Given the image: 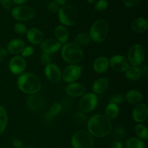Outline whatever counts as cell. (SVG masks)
Segmentation results:
<instances>
[{
    "label": "cell",
    "mask_w": 148,
    "mask_h": 148,
    "mask_svg": "<svg viewBox=\"0 0 148 148\" xmlns=\"http://www.w3.org/2000/svg\"><path fill=\"white\" fill-rule=\"evenodd\" d=\"M112 122L105 115H94L88 121V131L92 137H104L112 130Z\"/></svg>",
    "instance_id": "1"
},
{
    "label": "cell",
    "mask_w": 148,
    "mask_h": 148,
    "mask_svg": "<svg viewBox=\"0 0 148 148\" xmlns=\"http://www.w3.org/2000/svg\"><path fill=\"white\" fill-rule=\"evenodd\" d=\"M17 84L22 92L29 95L38 93L41 89L40 79L37 75L31 72H25L19 75Z\"/></svg>",
    "instance_id": "2"
},
{
    "label": "cell",
    "mask_w": 148,
    "mask_h": 148,
    "mask_svg": "<svg viewBox=\"0 0 148 148\" xmlns=\"http://www.w3.org/2000/svg\"><path fill=\"white\" fill-rule=\"evenodd\" d=\"M61 55L62 59L69 64H77L83 58L82 48L75 43H65L61 48Z\"/></svg>",
    "instance_id": "3"
},
{
    "label": "cell",
    "mask_w": 148,
    "mask_h": 148,
    "mask_svg": "<svg viewBox=\"0 0 148 148\" xmlns=\"http://www.w3.org/2000/svg\"><path fill=\"white\" fill-rule=\"evenodd\" d=\"M109 32L108 22L104 19H100L92 24L90 29L89 35L91 40L95 43H102L106 40Z\"/></svg>",
    "instance_id": "4"
},
{
    "label": "cell",
    "mask_w": 148,
    "mask_h": 148,
    "mask_svg": "<svg viewBox=\"0 0 148 148\" xmlns=\"http://www.w3.org/2000/svg\"><path fill=\"white\" fill-rule=\"evenodd\" d=\"M71 144L73 148H92L93 137L86 130H79L72 135Z\"/></svg>",
    "instance_id": "5"
},
{
    "label": "cell",
    "mask_w": 148,
    "mask_h": 148,
    "mask_svg": "<svg viewBox=\"0 0 148 148\" xmlns=\"http://www.w3.org/2000/svg\"><path fill=\"white\" fill-rule=\"evenodd\" d=\"M58 17L62 25L65 26H72L77 22V10L74 6L65 5L61 7L58 12Z\"/></svg>",
    "instance_id": "6"
},
{
    "label": "cell",
    "mask_w": 148,
    "mask_h": 148,
    "mask_svg": "<svg viewBox=\"0 0 148 148\" xmlns=\"http://www.w3.org/2000/svg\"><path fill=\"white\" fill-rule=\"evenodd\" d=\"M145 59V51L143 46L140 44H134L128 51L127 60L132 66H139L144 62Z\"/></svg>",
    "instance_id": "7"
},
{
    "label": "cell",
    "mask_w": 148,
    "mask_h": 148,
    "mask_svg": "<svg viewBox=\"0 0 148 148\" xmlns=\"http://www.w3.org/2000/svg\"><path fill=\"white\" fill-rule=\"evenodd\" d=\"M98 103V98L97 95L93 92L85 93L81 96L79 102V108L80 112L87 114L94 111Z\"/></svg>",
    "instance_id": "8"
},
{
    "label": "cell",
    "mask_w": 148,
    "mask_h": 148,
    "mask_svg": "<svg viewBox=\"0 0 148 148\" xmlns=\"http://www.w3.org/2000/svg\"><path fill=\"white\" fill-rule=\"evenodd\" d=\"M36 10L28 6L20 5L14 7L11 11V14L14 20L17 21H27L34 18Z\"/></svg>",
    "instance_id": "9"
},
{
    "label": "cell",
    "mask_w": 148,
    "mask_h": 148,
    "mask_svg": "<svg viewBox=\"0 0 148 148\" xmlns=\"http://www.w3.org/2000/svg\"><path fill=\"white\" fill-rule=\"evenodd\" d=\"M82 75V67L78 64H69L62 72V79L66 83L75 82Z\"/></svg>",
    "instance_id": "10"
},
{
    "label": "cell",
    "mask_w": 148,
    "mask_h": 148,
    "mask_svg": "<svg viewBox=\"0 0 148 148\" xmlns=\"http://www.w3.org/2000/svg\"><path fill=\"white\" fill-rule=\"evenodd\" d=\"M27 67V63L23 56L15 55L13 56L9 62V69L10 71L14 75H20L24 73Z\"/></svg>",
    "instance_id": "11"
},
{
    "label": "cell",
    "mask_w": 148,
    "mask_h": 148,
    "mask_svg": "<svg viewBox=\"0 0 148 148\" xmlns=\"http://www.w3.org/2000/svg\"><path fill=\"white\" fill-rule=\"evenodd\" d=\"M109 65L113 70L117 72H126L130 66L127 58L120 54L113 56L109 59Z\"/></svg>",
    "instance_id": "12"
},
{
    "label": "cell",
    "mask_w": 148,
    "mask_h": 148,
    "mask_svg": "<svg viewBox=\"0 0 148 148\" xmlns=\"http://www.w3.org/2000/svg\"><path fill=\"white\" fill-rule=\"evenodd\" d=\"M44 73L46 78L53 83H58L62 79V71L57 65L53 63L45 66Z\"/></svg>",
    "instance_id": "13"
},
{
    "label": "cell",
    "mask_w": 148,
    "mask_h": 148,
    "mask_svg": "<svg viewBox=\"0 0 148 148\" xmlns=\"http://www.w3.org/2000/svg\"><path fill=\"white\" fill-rule=\"evenodd\" d=\"M27 106L31 111H38L41 110L45 106V98L42 95L38 93L31 94L29 95L27 98Z\"/></svg>",
    "instance_id": "14"
},
{
    "label": "cell",
    "mask_w": 148,
    "mask_h": 148,
    "mask_svg": "<svg viewBox=\"0 0 148 148\" xmlns=\"http://www.w3.org/2000/svg\"><path fill=\"white\" fill-rule=\"evenodd\" d=\"M40 50L42 53L51 55L59 51L62 48V44L53 38H47L40 43Z\"/></svg>",
    "instance_id": "15"
},
{
    "label": "cell",
    "mask_w": 148,
    "mask_h": 148,
    "mask_svg": "<svg viewBox=\"0 0 148 148\" xmlns=\"http://www.w3.org/2000/svg\"><path fill=\"white\" fill-rule=\"evenodd\" d=\"M132 119L135 122L142 124L146 121L148 116V108L147 106L145 103H138L133 108Z\"/></svg>",
    "instance_id": "16"
},
{
    "label": "cell",
    "mask_w": 148,
    "mask_h": 148,
    "mask_svg": "<svg viewBox=\"0 0 148 148\" xmlns=\"http://www.w3.org/2000/svg\"><path fill=\"white\" fill-rule=\"evenodd\" d=\"M65 92L66 95L72 98L81 97L86 93V88L85 85L79 82H72L69 83L65 88Z\"/></svg>",
    "instance_id": "17"
},
{
    "label": "cell",
    "mask_w": 148,
    "mask_h": 148,
    "mask_svg": "<svg viewBox=\"0 0 148 148\" xmlns=\"http://www.w3.org/2000/svg\"><path fill=\"white\" fill-rule=\"evenodd\" d=\"M26 37L27 40L33 45L40 44V43L44 40L43 32L36 27H32L27 30Z\"/></svg>",
    "instance_id": "18"
},
{
    "label": "cell",
    "mask_w": 148,
    "mask_h": 148,
    "mask_svg": "<svg viewBox=\"0 0 148 148\" xmlns=\"http://www.w3.org/2000/svg\"><path fill=\"white\" fill-rule=\"evenodd\" d=\"M109 66V59L106 56H99L96 58L92 63L93 70L98 74L106 72Z\"/></svg>",
    "instance_id": "19"
},
{
    "label": "cell",
    "mask_w": 148,
    "mask_h": 148,
    "mask_svg": "<svg viewBox=\"0 0 148 148\" xmlns=\"http://www.w3.org/2000/svg\"><path fill=\"white\" fill-rule=\"evenodd\" d=\"M25 46V42L20 38H14L10 40L7 46V51L11 54L17 55L22 52Z\"/></svg>",
    "instance_id": "20"
},
{
    "label": "cell",
    "mask_w": 148,
    "mask_h": 148,
    "mask_svg": "<svg viewBox=\"0 0 148 148\" xmlns=\"http://www.w3.org/2000/svg\"><path fill=\"white\" fill-rule=\"evenodd\" d=\"M108 85H109V81L108 78L104 77L98 78L92 84V92L95 95L103 93L108 89Z\"/></svg>",
    "instance_id": "21"
},
{
    "label": "cell",
    "mask_w": 148,
    "mask_h": 148,
    "mask_svg": "<svg viewBox=\"0 0 148 148\" xmlns=\"http://www.w3.org/2000/svg\"><path fill=\"white\" fill-rule=\"evenodd\" d=\"M132 30L136 33H145L148 28V23L147 20L144 17H137L132 23Z\"/></svg>",
    "instance_id": "22"
},
{
    "label": "cell",
    "mask_w": 148,
    "mask_h": 148,
    "mask_svg": "<svg viewBox=\"0 0 148 148\" xmlns=\"http://www.w3.org/2000/svg\"><path fill=\"white\" fill-rule=\"evenodd\" d=\"M125 96V100L130 104L137 105L140 103L143 99V95L140 90H130L127 92Z\"/></svg>",
    "instance_id": "23"
},
{
    "label": "cell",
    "mask_w": 148,
    "mask_h": 148,
    "mask_svg": "<svg viewBox=\"0 0 148 148\" xmlns=\"http://www.w3.org/2000/svg\"><path fill=\"white\" fill-rule=\"evenodd\" d=\"M54 32L57 41H59L62 45L66 43L69 39V31L65 26L62 25L56 26Z\"/></svg>",
    "instance_id": "24"
},
{
    "label": "cell",
    "mask_w": 148,
    "mask_h": 148,
    "mask_svg": "<svg viewBox=\"0 0 148 148\" xmlns=\"http://www.w3.org/2000/svg\"><path fill=\"white\" fill-rule=\"evenodd\" d=\"M120 110L118 105L113 103H109L105 108V116L111 121L118 117Z\"/></svg>",
    "instance_id": "25"
},
{
    "label": "cell",
    "mask_w": 148,
    "mask_h": 148,
    "mask_svg": "<svg viewBox=\"0 0 148 148\" xmlns=\"http://www.w3.org/2000/svg\"><path fill=\"white\" fill-rule=\"evenodd\" d=\"M126 77L132 81H137L142 77L141 68L140 66H129L128 69L126 71Z\"/></svg>",
    "instance_id": "26"
},
{
    "label": "cell",
    "mask_w": 148,
    "mask_h": 148,
    "mask_svg": "<svg viewBox=\"0 0 148 148\" xmlns=\"http://www.w3.org/2000/svg\"><path fill=\"white\" fill-rule=\"evenodd\" d=\"M91 38L89 33H80L75 37V43L79 46V47H85L90 43Z\"/></svg>",
    "instance_id": "27"
},
{
    "label": "cell",
    "mask_w": 148,
    "mask_h": 148,
    "mask_svg": "<svg viewBox=\"0 0 148 148\" xmlns=\"http://www.w3.org/2000/svg\"><path fill=\"white\" fill-rule=\"evenodd\" d=\"M127 148H145V143L143 140L138 137H130L126 143Z\"/></svg>",
    "instance_id": "28"
},
{
    "label": "cell",
    "mask_w": 148,
    "mask_h": 148,
    "mask_svg": "<svg viewBox=\"0 0 148 148\" xmlns=\"http://www.w3.org/2000/svg\"><path fill=\"white\" fill-rule=\"evenodd\" d=\"M134 132L137 137L142 140H146L148 137V130L147 127L143 124H138L134 127Z\"/></svg>",
    "instance_id": "29"
},
{
    "label": "cell",
    "mask_w": 148,
    "mask_h": 148,
    "mask_svg": "<svg viewBox=\"0 0 148 148\" xmlns=\"http://www.w3.org/2000/svg\"><path fill=\"white\" fill-rule=\"evenodd\" d=\"M8 123V115L5 108L0 106V135L5 130Z\"/></svg>",
    "instance_id": "30"
},
{
    "label": "cell",
    "mask_w": 148,
    "mask_h": 148,
    "mask_svg": "<svg viewBox=\"0 0 148 148\" xmlns=\"http://www.w3.org/2000/svg\"><path fill=\"white\" fill-rule=\"evenodd\" d=\"M14 31L18 35H24L26 34L27 31V26L23 23H17L14 25Z\"/></svg>",
    "instance_id": "31"
},
{
    "label": "cell",
    "mask_w": 148,
    "mask_h": 148,
    "mask_svg": "<svg viewBox=\"0 0 148 148\" xmlns=\"http://www.w3.org/2000/svg\"><path fill=\"white\" fill-rule=\"evenodd\" d=\"M126 135V130L122 127H117L114 130L113 133V137L116 139V140H119L124 138Z\"/></svg>",
    "instance_id": "32"
},
{
    "label": "cell",
    "mask_w": 148,
    "mask_h": 148,
    "mask_svg": "<svg viewBox=\"0 0 148 148\" xmlns=\"http://www.w3.org/2000/svg\"><path fill=\"white\" fill-rule=\"evenodd\" d=\"M62 110V108L60 103L55 102L51 104V106L50 108H49V112L51 114H52L53 116H57L58 114H60Z\"/></svg>",
    "instance_id": "33"
},
{
    "label": "cell",
    "mask_w": 148,
    "mask_h": 148,
    "mask_svg": "<svg viewBox=\"0 0 148 148\" xmlns=\"http://www.w3.org/2000/svg\"><path fill=\"white\" fill-rule=\"evenodd\" d=\"M125 101V96L121 93H117L112 95L110 98V103H113L116 105L123 103Z\"/></svg>",
    "instance_id": "34"
},
{
    "label": "cell",
    "mask_w": 148,
    "mask_h": 148,
    "mask_svg": "<svg viewBox=\"0 0 148 148\" xmlns=\"http://www.w3.org/2000/svg\"><path fill=\"white\" fill-rule=\"evenodd\" d=\"M74 121L78 124H85V121H87V116L85 114L82 112H77L75 114L73 117Z\"/></svg>",
    "instance_id": "35"
},
{
    "label": "cell",
    "mask_w": 148,
    "mask_h": 148,
    "mask_svg": "<svg viewBox=\"0 0 148 148\" xmlns=\"http://www.w3.org/2000/svg\"><path fill=\"white\" fill-rule=\"evenodd\" d=\"M108 3L107 0H98L95 5V10L98 12H103L107 9Z\"/></svg>",
    "instance_id": "36"
},
{
    "label": "cell",
    "mask_w": 148,
    "mask_h": 148,
    "mask_svg": "<svg viewBox=\"0 0 148 148\" xmlns=\"http://www.w3.org/2000/svg\"><path fill=\"white\" fill-rule=\"evenodd\" d=\"M35 49L32 46H25L24 49H23L21 53V56H23V58H27L31 56L34 53Z\"/></svg>",
    "instance_id": "37"
},
{
    "label": "cell",
    "mask_w": 148,
    "mask_h": 148,
    "mask_svg": "<svg viewBox=\"0 0 148 148\" xmlns=\"http://www.w3.org/2000/svg\"><path fill=\"white\" fill-rule=\"evenodd\" d=\"M40 60L42 64L44 65V66H46V65L51 63V55L48 54V53H42L41 55H40Z\"/></svg>",
    "instance_id": "38"
},
{
    "label": "cell",
    "mask_w": 148,
    "mask_h": 148,
    "mask_svg": "<svg viewBox=\"0 0 148 148\" xmlns=\"http://www.w3.org/2000/svg\"><path fill=\"white\" fill-rule=\"evenodd\" d=\"M47 8L49 10V11H50L51 12L53 13H56L59 11L60 10V6L58 5L55 1H50V2L48 4Z\"/></svg>",
    "instance_id": "39"
},
{
    "label": "cell",
    "mask_w": 148,
    "mask_h": 148,
    "mask_svg": "<svg viewBox=\"0 0 148 148\" xmlns=\"http://www.w3.org/2000/svg\"><path fill=\"white\" fill-rule=\"evenodd\" d=\"M72 101L70 98H66V99H64L62 103H61V106H62V109L64 110H69L72 108Z\"/></svg>",
    "instance_id": "40"
},
{
    "label": "cell",
    "mask_w": 148,
    "mask_h": 148,
    "mask_svg": "<svg viewBox=\"0 0 148 148\" xmlns=\"http://www.w3.org/2000/svg\"><path fill=\"white\" fill-rule=\"evenodd\" d=\"M123 4L127 7H133L137 5L141 0H122Z\"/></svg>",
    "instance_id": "41"
},
{
    "label": "cell",
    "mask_w": 148,
    "mask_h": 148,
    "mask_svg": "<svg viewBox=\"0 0 148 148\" xmlns=\"http://www.w3.org/2000/svg\"><path fill=\"white\" fill-rule=\"evenodd\" d=\"M12 145L14 148H24V145H23V142L17 138L13 139L12 141Z\"/></svg>",
    "instance_id": "42"
},
{
    "label": "cell",
    "mask_w": 148,
    "mask_h": 148,
    "mask_svg": "<svg viewBox=\"0 0 148 148\" xmlns=\"http://www.w3.org/2000/svg\"><path fill=\"white\" fill-rule=\"evenodd\" d=\"M12 1L11 0H0V4L1 7L5 10H10L12 7Z\"/></svg>",
    "instance_id": "43"
},
{
    "label": "cell",
    "mask_w": 148,
    "mask_h": 148,
    "mask_svg": "<svg viewBox=\"0 0 148 148\" xmlns=\"http://www.w3.org/2000/svg\"><path fill=\"white\" fill-rule=\"evenodd\" d=\"M7 56V49L4 48H0V62L4 61Z\"/></svg>",
    "instance_id": "44"
},
{
    "label": "cell",
    "mask_w": 148,
    "mask_h": 148,
    "mask_svg": "<svg viewBox=\"0 0 148 148\" xmlns=\"http://www.w3.org/2000/svg\"><path fill=\"white\" fill-rule=\"evenodd\" d=\"M111 148H124L123 144L119 140H114L111 144Z\"/></svg>",
    "instance_id": "45"
},
{
    "label": "cell",
    "mask_w": 148,
    "mask_h": 148,
    "mask_svg": "<svg viewBox=\"0 0 148 148\" xmlns=\"http://www.w3.org/2000/svg\"><path fill=\"white\" fill-rule=\"evenodd\" d=\"M141 74H142V76H144L145 77H147L148 69L147 66H144L143 68H141Z\"/></svg>",
    "instance_id": "46"
},
{
    "label": "cell",
    "mask_w": 148,
    "mask_h": 148,
    "mask_svg": "<svg viewBox=\"0 0 148 148\" xmlns=\"http://www.w3.org/2000/svg\"><path fill=\"white\" fill-rule=\"evenodd\" d=\"M11 1L12 2L14 3V4H17V5L20 6L22 5V4H25L27 0H11Z\"/></svg>",
    "instance_id": "47"
},
{
    "label": "cell",
    "mask_w": 148,
    "mask_h": 148,
    "mask_svg": "<svg viewBox=\"0 0 148 148\" xmlns=\"http://www.w3.org/2000/svg\"><path fill=\"white\" fill-rule=\"evenodd\" d=\"M53 1H55L59 6H62V7H64L66 4V0H54Z\"/></svg>",
    "instance_id": "48"
},
{
    "label": "cell",
    "mask_w": 148,
    "mask_h": 148,
    "mask_svg": "<svg viewBox=\"0 0 148 148\" xmlns=\"http://www.w3.org/2000/svg\"><path fill=\"white\" fill-rule=\"evenodd\" d=\"M95 0H88V2L89 3V4H93L94 2H95Z\"/></svg>",
    "instance_id": "49"
},
{
    "label": "cell",
    "mask_w": 148,
    "mask_h": 148,
    "mask_svg": "<svg viewBox=\"0 0 148 148\" xmlns=\"http://www.w3.org/2000/svg\"><path fill=\"white\" fill-rule=\"evenodd\" d=\"M24 148H35V147H24Z\"/></svg>",
    "instance_id": "50"
},
{
    "label": "cell",
    "mask_w": 148,
    "mask_h": 148,
    "mask_svg": "<svg viewBox=\"0 0 148 148\" xmlns=\"http://www.w3.org/2000/svg\"><path fill=\"white\" fill-rule=\"evenodd\" d=\"M0 148H1V146H0Z\"/></svg>",
    "instance_id": "51"
}]
</instances>
